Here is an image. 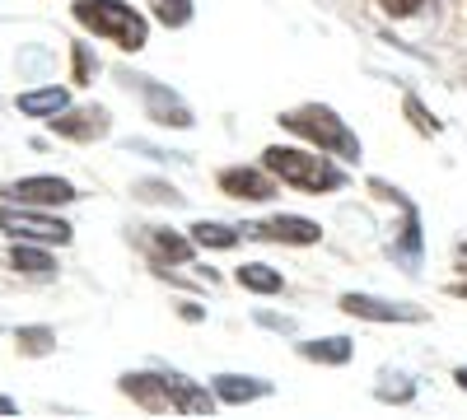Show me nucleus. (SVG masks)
I'll list each match as a JSON object with an SVG mask.
<instances>
[{
	"instance_id": "15",
	"label": "nucleus",
	"mask_w": 467,
	"mask_h": 420,
	"mask_svg": "<svg viewBox=\"0 0 467 420\" xmlns=\"http://www.w3.org/2000/svg\"><path fill=\"white\" fill-rule=\"evenodd\" d=\"M70 108V94L66 89H57V85H47V89H28V94H19V112L24 118H57V112H66Z\"/></svg>"
},
{
	"instance_id": "16",
	"label": "nucleus",
	"mask_w": 467,
	"mask_h": 420,
	"mask_svg": "<svg viewBox=\"0 0 467 420\" xmlns=\"http://www.w3.org/2000/svg\"><path fill=\"white\" fill-rule=\"evenodd\" d=\"M239 285L253 290V294H276L285 281H281L276 266H266V261H244V266H239Z\"/></svg>"
},
{
	"instance_id": "3",
	"label": "nucleus",
	"mask_w": 467,
	"mask_h": 420,
	"mask_svg": "<svg viewBox=\"0 0 467 420\" xmlns=\"http://www.w3.org/2000/svg\"><path fill=\"white\" fill-rule=\"evenodd\" d=\"M75 19H80L94 37L117 43L122 52H140L145 37H150L145 15H136L127 0H75Z\"/></svg>"
},
{
	"instance_id": "20",
	"label": "nucleus",
	"mask_w": 467,
	"mask_h": 420,
	"mask_svg": "<svg viewBox=\"0 0 467 420\" xmlns=\"http://www.w3.org/2000/svg\"><path fill=\"white\" fill-rule=\"evenodd\" d=\"M150 5H154V19L164 28H182L192 19V0H150Z\"/></svg>"
},
{
	"instance_id": "13",
	"label": "nucleus",
	"mask_w": 467,
	"mask_h": 420,
	"mask_svg": "<svg viewBox=\"0 0 467 420\" xmlns=\"http://www.w3.org/2000/svg\"><path fill=\"white\" fill-rule=\"evenodd\" d=\"M266 393H271L266 378H244V374H220V378H215V397L229 402V406L257 402V397H266Z\"/></svg>"
},
{
	"instance_id": "19",
	"label": "nucleus",
	"mask_w": 467,
	"mask_h": 420,
	"mask_svg": "<svg viewBox=\"0 0 467 420\" xmlns=\"http://www.w3.org/2000/svg\"><path fill=\"white\" fill-rule=\"evenodd\" d=\"M15 341H19L24 355H47V351H57V332H52V327H19Z\"/></svg>"
},
{
	"instance_id": "5",
	"label": "nucleus",
	"mask_w": 467,
	"mask_h": 420,
	"mask_svg": "<svg viewBox=\"0 0 467 420\" xmlns=\"http://www.w3.org/2000/svg\"><path fill=\"white\" fill-rule=\"evenodd\" d=\"M5 197L15 201V206H66V201H75L80 192L66 182V178H52V173H43V178H19V182H10L5 187Z\"/></svg>"
},
{
	"instance_id": "17",
	"label": "nucleus",
	"mask_w": 467,
	"mask_h": 420,
	"mask_svg": "<svg viewBox=\"0 0 467 420\" xmlns=\"http://www.w3.org/2000/svg\"><path fill=\"white\" fill-rule=\"evenodd\" d=\"M304 360H314V364H346L350 360V341L346 336H327V341H304L299 346Z\"/></svg>"
},
{
	"instance_id": "8",
	"label": "nucleus",
	"mask_w": 467,
	"mask_h": 420,
	"mask_svg": "<svg viewBox=\"0 0 467 420\" xmlns=\"http://www.w3.org/2000/svg\"><path fill=\"white\" fill-rule=\"evenodd\" d=\"M341 309L350 318H369V323H420L425 318L411 303H388V299H374V294H341Z\"/></svg>"
},
{
	"instance_id": "7",
	"label": "nucleus",
	"mask_w": 467,
	"mask_h": 420,
	"mask_svg": "<svg viewBox=\"0 0 467 420\" xmlns=\"http://www.w3.org/2000/svg\"><path fill=\"white\" fill-rule=\"evenodd\" d=\"M248 234L262 239V243H299V248H308V243L323 239V229L314 220H304V215H271L262 224H248Z\"/></svg>"
},
{
	"instance_id": "9",
	"label": "nucleus",
	"mask_w": 467,
	"mask_h": 420,
	"mask_svg": "<svg viewBox=\"0 0 467 420\" xmlns=\"http://www.w3.org/2000/svg\"><path fill=\"white\" fill-rule=\"evenodd\" d=\"M220 192L239 197V201H271L276 197V182L266 169H224L220 173Z\"/></svg>"
},
{
	"instance_id": "2",
	"label": "nucleus",
	"mask_w": 467,
	"mask_h": 420,
	"mask_svg": "<svg viewBox=\"0 0 467 420\" xmlns=\"http://www.w3.org/2000/svg\"><path fill=\"white\" fill-rule=\"evenodd\" d=\"M281 127L285 131H295V136H304L314 149H323V155H337V159H360V140H356V131H350L332 108H323V103H304V108H290V112H281Z\"/></svg>"
},
{
	"instance_id": "4",
	"label": "nucleus",
	"mask_w": 467,
	"mask_h": 420,
	"mask_svg": "<svg viewBox=\"0 0 467 420\" xmlns=\"http://www.w3.org/2000/svg\"><path fill=\"white\" fill-rule=\"evenodd\" d=\"M0 229L10 239H28V243H70V224L47 215L43 206H0Z\"/></svg>"
},
{
	"instance_id": "1",
	"label": "nucleus",
	"mask_w": 467,
	"mask_h": 420,
	"mask_svg": "<svg viewBox=\"0 0 467 420\" xmlns=\"http://www.w3.org/2000/svg\"><path fill=\"white\" fill-rule=\"evenodd\" d=\"M262 169L271 178H281L290 187H299V192H341L346 187V173L337 164H327L323 149H299V145H271L262 149Z\"/></svg>"
},
{
	"instance_id": "10",
	"label": "nucleus",
	"mask_w": 467,
	"mask_h": 420,
	"mask_svg": "<svg viewBox=\"0 0 467 420\" xmlns=\"http://www.w3.org/2000/svg\"><path fill=\"white\" fill-rule=\"evenodd\" d=\"M122 388L136 406H145L150 415H164V411H173V397H169V384H164V374H127Z\"/></svg>"
},
{
	"instance_id": "26",
	"label": "nucleus",
	"mask_w": 467,
	"mask_h": 420,
	"mask_svg": "<svg viewBox=\"0 0 467 420\" xmlns=\"http://www.w3.org/2000/svg\"><path fill=\"white\" fill-rule=\"evenodd\" d=\"M379 397L383 402H407L411 397V384H379Z\"/></svg>"
},
{
	"instance_id": "24",
	"label": "nucleus",
	"mask_w": 467,
	"mask_h": 420,
	"mask_svg": "<svg viewBox=\"0 0 467 420\" xmlns=\"http://www.w3.org/2000/svg\"><path fill=\"white\" fill-rule=\"evenodd\" d=\"M407 112H411V122H416V131H425V136H435V131H440V122H435V118H425V108H420V98H407Z\"/></svg>"
},
{
	"instance_id": "23",
	"label": "nucleus",
	"mask_w": 467,
	"mask_h": 420,
	"mask_svg": "<svg viewBox=\"0 0 467 420\" xmlns=\"http://www.w3.org/2000/svg\"><path fill=\"white\" fill-rule=\"evenodd\" d=\"M94 56H89V47L85 43H75V85H89V75H94Z\"/></svg>"
},
{
	"instance_id": "28",
	"label": "nucleus",
	"mask_w": 467,
	"mask_h": 420,
	"mask_svg": "<svg viewBox=\"0 0 467 420\" xmlns=\"http://www.w3.org/2000/svg\"><path fill=\"white\" fill-rule=\"evenodd\" d=\"M453 378H458V388H467V364H462V369H458Z\"/></svg>"
},
{
	"instance_id": "18",
	"label": "nucleus",
	"mask_w": 467,
	"mask_h": 420,
	"mask_svg": "<svg viewBox=\"0 0 467 420\" xmlns=\"http://www.w3.org/2000/svg\"><path fill=\"white\" fill-rule=\"evenodd\" d=\"M192 243L197 248H234L239 243V229H229V224H215V220H202V224H192Z\"/></svg>"
},
{
	"instance_id": "25",
	"label": "nucleus",
	"mask_w": 467,
	"mask_h": 420,
	"mask_svg": "<svg viewBox=\"0 0 467 420\" xmlns=\"http://www.w3.org/2000/svg\"><path fill=\"white\" fill-rule=\"evenodd\" d=\"M420 10V0H383V15L388 19H407V15H416Z\"/></svg>"
},
{
	"instance_id": "21",
	"label": "nucleus",
	"mask_w": 467,
	"mask_h": 420,
	"mask_svg": "<svg viewBox=\"0 0 467 420\" xmlns=\"http://www.w3.org/2000/svg\"><path fill=\"white\" fill-rule=\"evenodd\" d=\"M154 248H160V252H169L173 261H187V257H192V239L164 234V229H160V234H154Z\"/></svg>"
},
{
	"instance_id": "27",
	"label": "nucleus",
	"mask_w": 467,
	"mask_h": 420,
	"mask_svg": "<svg viewBox=\"0 0 467 420\" xmlns=\"http://www.w3.org/2000/svg\"><path fill=\"white\" fill-rule=\"evenodd\" d=\"M0 415H19V406H15L10 397H0Z\"/></svg>"
},
{
	"instance_id": "6",
	"label": "nucleus",
	"mask_w": 467,
	"mask_h": 420,
	"mask_svg": "<svg viewBox=\"0 0 467 420\" xmlns=\"http://www.w3.org/2000/svg\"><path fill=\"white\" fill-rule=\"evenodd\" d=\"M108 127H112V118H108V108H99V103L66 108V112H57V118H52V131H57V136L80 140V145H89V140L108 136Z\"/></svg>"
},
{
	"instance_id": "12",
	"label": "nucleus",
	"mask_w": 467,
	"mask_h": 420,
	"mask_svg": "<svg viewBox=\"0 0 467 420\" xmlns=\"http://www.w3.org/2000/svg\"><path fill=\"white\" fill-rule=\"evenodd\" d=\"M164 384H169L173 411H182V415H211V411H215V397H211L206 388H197L192 378H182V374H164Z\"/></svg>"
},
{
	"instance_id": "14",
	"label": "nucleus",
	"mask_w": 467,
	"mask_h": 420,
	"mask_svg": "<svg viewBox=\"0 0 467 420\" xmlns=\"http://www.w3.org/2000/svg\"><path fill=\"white\" fill-rule=\"evenodd\" d=\"M5 261L15 266V271H24V276H47V271H57L47 243H28V239H15V248H10Z\"/></svg>"
},
{
	"instance_id": "22",
	"label": "nucleus",
	"mask_w": 467,
	"mask_h": 420,
	"mask_svg": "<svg viewBox=\"0 0 467 420\" xmlns=\"http://www.w3.org/2000/svg\"><path fill=\"white\" fill-rule=\"evenodd\" d=\"M136 197H145V201H169V206H178L182 197L173 192V187H164V182H140L136 187Z\"/></svg>"
},
{
	"instance_id": "11",
	"label": "nucleus",
	"mask_w": 467,
	"mask_h": 420,
	"mask_svg": "<svg viewBox=\"0 0 467 420\" xmlns=\"http://www.w3.org/2000/svg\"><path fill=\"white\" fill-rule=\"evenodd\" d=\"M140 94H145L150 118L160 122V127H178V131H187V127H192V112H187V103H182L173 89L154 85V80H140Z\"/></svg>"
}]
</instances>
